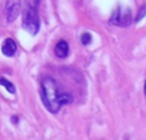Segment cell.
I'll return each mask as SVG.
<instances>
[{"label": "cell", "instance_id": "7", "mask_svg": "<svg viewBox=\"0 0 146 140\" xmlns=\"http://www.w3.org/2000/svg\"><path fill=\"white\" fill-rule=\"evenodd\" d=\"M0 85L4 86L5 88H6V90L9 92V93L11 94H14L15 93V87L14 85L12 84V82L8 81V80L6 79V78L4 77H1L0 78Z\"/></svg>", "mask_w": 146, "mask_h": 140}, {"label": "cell", "instance_id": "6", "mask_svg": "<svg viewBox=\"0 0 146 140\" xmlns=\"http://www.w3.org/2000/svg\"><path fill=\"white\" fill-rule=\"evenodd\" d=\"M54 52L59 58H65L69 53V45L66 41L60 40L54 48Z\"/></svg>", "mask_w": 146, "mask_h": 140}, {"label": "cell", "instance_id": "2", "mask_svg": "<svg viewBox=\"0 0 146 140\" xmlns=\"http://www.w3.org/2000/svg\"><path fill=\"white\" fill-rule=\"evenodd\" d=\"M39 0H24L22 12V26L30 34L36 35L40 29L38 15Z\"/></svg>", "mask_w": 146, "mask_h": 140}, {"label": "cell", "instance_id": "10", "mask_svg": "<svg viewBox=\"0 0 146 140\" xmlns=\"http://www.w3.org/2000/svg\"><path fill=\"white\" fill-rule=\"evenodd\" d=\"M143 91H144V95L146 96V81H145V83H144V89H143Z\"/></svg>", "mask_w": 146, "mask_h": 140}, {"label": "cell", "instance_id": "3", "mask_svg": "<svg viewBox=\"0 0 146 140\" xmlns=\"http://www.w3.org/2000/svg\"><path fill=\"white\" fill-rule=\"evenodd\" d=\"M132 22V15L131 11L127 7L118 6L115 10L112 12V15L110 17L109 23L112 25L120 27H127Z\"/></svg>", "mask_w": 146, "mask_h": 140}, {"label": "cell", "instance_id": "9", "mask_svg": "<svg viewBox=\"0 0 146 140\" xmlns=\"http://www.w3.org/2000/svg\"><path fill=\"white\" fill-rule=\"evenodd\" d=\"M145 15H146V3L143 4V6L141 7V9H140L139 12H138L137 16H136V22H139Z\"/></svg>", "mask_w": 146, "mask_h": 140}, {"label": "cell", "instance_id": "4", "mask_svg": "<svg viewBox=\"0 0 146 140\" xmlns=\"http://www.w3.org/2000/svg\"><path fill=\"white\" fill-rule=\"evenodd\" d=\"M5 9H6L7 21L9 23L13 22L20 13L21 0H7Z\"/></svg>", "mask_w": 146, "mask_h": 140}, {"label": "cell", "instance_id": "8", "mask_svg": "<svg viewBox=\"0 0 146 140\" xmlns=\"http://www.w3.org/2000/svg\"><path fill=\"white\" fill-rule=\"evenodd\" d=\"M91 39H92V37L89 33H83V34L81 35V37H80V40H81V43L83 45H88L91 42Z\"/></svg>", "mask_w": 146, "mask_h": 140}, {"label": "cell", "instance_id": "1", "mask_svg": "<svg viewBox=\"0 0 146 140\" xmlns=\"http://www.w3.org/2000/svg\"><path fill=\"white\" fill-rule=\"evenodd\" d=\"M40 96L43 104L49 112L56 114L60 111L62 105L73 101V97L68 92H62L52 77H44L41 81Z\"/></svg>", "mask_w": 146, "mask_h": 140}, {"label": "cell", "instance_id": "5", "mask_svg": "<svg viewBox=\"0 0 146 140\" xmlns=\"http://www.w3.org/2000/svg\"><path fill=\"white\" fill-rule=\"evenodd\" d=\"M17 50V45L15 43V41L12 38H6L2 43L1 46V51L5 56L11 57L16 53Z\"/></svg>", "mask_w": 146, "mask_h": 140}]
</instances>
